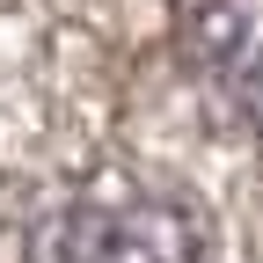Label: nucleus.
<instances>
[{
  "label": "nucleus",
  "mask_w": 263,
  "mask_h": 263,
  "mask_svg": "<svg viewBox=\"0 0 263 263\" xmlns=\"http://www.w3.org/2000/svg\"><path fill=\"white\" fill-rule=\"evenodd\" d=\"M15 263H197V227L146 190H81L29 219Z\"/></svg>",
  "instance_id": "nucleus-1"
},
{
  "label": "nucleus",
  "mask_w": 263,
  "mask_h": 263,
  "mask_svg": "<svg viewBox=\"0 0 263 263\" xmlns=\"http://www.w3.org/2000/svg\"><path fill=\"white\" fill-rule=\"evenodd\" d=\"M183 66L219 117L263 132V0H197L183 22Z\"/></svg>",
  "instance_id": "nucleus-2"
}]
</instances>
